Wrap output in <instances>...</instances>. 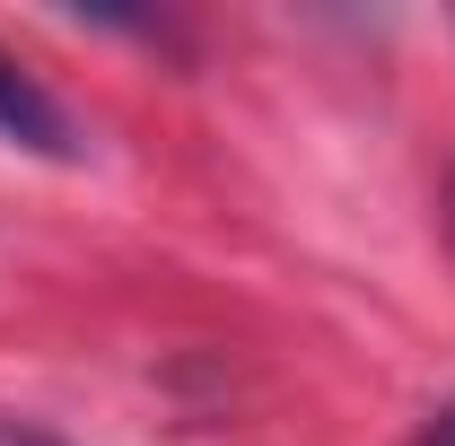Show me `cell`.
<instances>
[{
    "instance_id": "277c9868",
    "label": "cell",
    "mask_w": 455,
    "mask_h": 446,
    "mask_svg": "<svg viewBox=\"0 0 455 446\" xmlns=\"http://www.w3.org/2000/svg\"><path fill=\"white\" fill-rule=\"evenodd\" d=\"M447 219H455V193H447Z\"/></svg>"
},
{
    "instance_id": "7a4b0ae2",
    "label": "cell",
    "mask_w": 455,
    "mask_h": 446,
    "mask_svg": "<svg viewBox=\"0 0 455 446\" xmlns=\"http://www.w3.org/2000/svg\"><path fill=\"white\" fill-rule=\"evenodd\" d=\"M411 446H455V402H447V411H429V420H420V438H411Z\"/></svg>"
},
{
    "instance_id": "6da1fadb",
    "label": "cell",
    "mask_w": 455,
    "mask_h": 446,
    "mask_svg": "<svg viewBox=\"0 0 455 446\" xmlns=\"http://www.w3.org/2000/svg\"><path fill=\"white\" fill-rule=\"evenodd\" d=\"M0 140H18V149H44V158H70V114L18 70V61L0 53Z\"/></svg>"
},
{
    "instance_id": "3957f363",
    "label": "cell",
    "mask_w": 455,
    "mask_h": 446,
    "mask_svg": "<svg viewBox=\"0 0 455 446\" xmlns=\"http://www.w3.org/2000/svg\"><path fill=\"white\" fill-rule=\"evenodd\" d=\"M0 446H53V438H36V429H0Z\"/></svg>"
}]
</instances>
